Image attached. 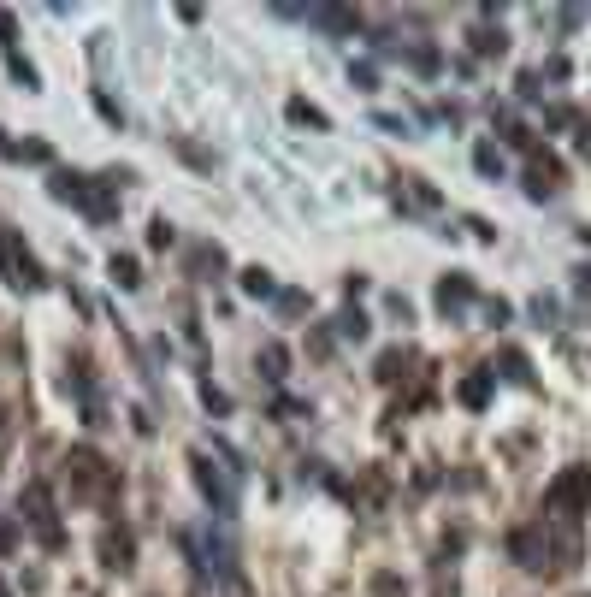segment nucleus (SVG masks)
Instances as JSON below:
<instances>
[{
    "instance_id": "7ed1b4c3",
    "label": "nucleus",
    "mask_w": 591,
    "mask_h": 597,
    "mask_svg": "<svg viewBox=\"0 0 591 597\" xmlns=\"http://www.w3.org/2000/svg\"><path fill=\"white\" fill-rule=\"evenodd\" d=\"M544 509H550V515H568V521L591 515V467H562V473L550 479V491H544Z\"/></svg>"
},
{
    "instance_id": "9b49d317",
    "label": "nucleus",
    "mask_w": 591,
    "mask_h": 597,
    "mask_svg": "<svg viewBox=\"0 0 591 597\" xmlns=\"http://www.w3.org/2000/svg\"><path fill=\"white\" fill-rule=\"evenodd\" d=\"M308 18H314L320 30H337V36H349V30H361V18H355V12H343V6H314Z\"/></svg>"
},
{
    "instance_id": "4be33fe9",
    "label": "nucleus",
    "mask_w": 591,
    "mask_h": 597,
    "mask_svg": "<svg viewBox=\"0 0 591 597\" xmlns=\"http://www.w3.org/2000/svg\"><path fill=\"white\" fill-rule=\"evenodd\" d=\"M290 119H296V125H314V131H326V125H331L326 113H320V107H308V101H290Z\"/></svg>"
},
{
    "instance_id": "412c9836",
    "label": "nucleus",
    "mask_w": 591,
    "mask_h": 597,
    "mask_svg": "<svg viewBox=\"0 0 591 597\" xmlns=\"http://www.w3.org/2000/svg\"><path fill=\"white\" fill-rule=\"evenodd\" d=\"M473 166H479L485 178H503V154H497L491 142H485V148H473Z\"/></svg>"
},
{
    "instance_id": "6ab92c4d",
    "label": "nucleus",
    "mask_w": 591,
    "mask_h": 597,
    "mask_svg": "<svg viewBox=\"0 0 591 597\" xmlns=\"http://www.w3.org/2000/svg\"><path fill=\"white\" fill-rule=\"evenodd\" d=\"M509 42H503V30H491V24H479L473 30V54H503Z\"/></svg>"
},
{
    "instance_id": "f3484780",
    "label": "nucleus",
    "mask_w": 591,
    "mask_h": 597,
    "mask_svg": "<svg viewBox=\"0 0 591 597\" xmlns=\"http://www.w3.org/2000/svg\"><path fill=\"white\" fill-rule=\"evenodd\" d=\"M503 379H515V385H532V361H526L521 349H503Z\"/></svg>"
},
{
    "instance_id": "aec40b11",
    "label": "nucleus",
    "mask_w": 591,
    "mask_h": 597,
    "mask_svg": "<svg viewBox=\"0 0 591 597\" xmlns=\"http://www.w3.org/2000/svg\"><path fill=\"white\" fill-rule=\"evenodd\" d=\"M190 266H196V272H219V266H225V249H219V243H201L196 255H190Z\"/></svg>"
},
{
    "instance_id": "7c9ffc66",
    "label": "nucleus",
    "mask_w": 591,
    "mask_h": 597,
    "mask_svg": "<svg viewBox=\"0 0 591 597\" xmlns=\"http://www.w3.org/2000/svg\"><path fill=\"white\" fill-rule=\"evenodd\" d=\"M580 154H586V160H591V113H586V119H580Z\"/></svg>"
},
{
    "instance_id": "39448f33",
    "label": "nucleus",
    "mask_w": 591,
    "mask_h": 597,
    "mask_svg": "<svg viewBox=\"0 0 591 597\" xmlns=\"http://www.w3.org/2000/svg\"><path fill=\"white\" fill-rule=\"evenodd\" d=\"M0 272H6V284H12V290H42V284H48L42 261L24 249V237H18V231H0Z\"/></svg>"
},
{
    "instance_id": "473e14b6",
    "label": "nucleus",
    "mask_w": 591,
    "mask_h": 597,
    "mask_svg": "<svg viewBox=\"0 0 591 597\" xmlns=\"http://www.w3.org/2000/svg\"><path fill=\"white\" fill-rule=\"evenodd\" d=\"M580 243H586V249H591V225H586V231H580Z\"/></svg>"
},
{
    "instance_id": "393cba45",
    "label": "nucleus",
    "mask_w": 591,
    "mask_h": 597,
    "mask_svg": "<svg viewBox=\"0 0 591 597\" xmlns=\"http://www.w3.org/2000/svg\"><path fill=\"white\" fill-rule=\"evenodd\" d=\"M201 402H207L213 414H231V397H225V391H213V385H201Z\"/></svg>"
},
{
    "instance_id": "cd10ccee",
    "label": "nucleus",
    "mask_w": 591,
    "mask_h": 597,
    "mask_svg": "<svg viewBox=\"0 0 591 597\" xmlns=\"http://www.w3.org/2000/svg\"><path fill=\"white\" fill-rule=\"evenodd\" d=\"M574 296H580V308L591 314V272H574Z\"/></svg>"
},
{
    "instance_id": "bb28decb",
    "label": "nucleus",
    "mask_w": 591,
    "mask_h": 597,
    "mask_svg": "<svg viewBox=\"0 0 591 597\" xmlns=\"http://www.w3.org/2000/svg\"><path fill=\"white\" fill-rule=\"evenodd\" d=\"M444 60H438V48H414V71H438Z\"/></svg>"
},
{
    "instance_id": "f8f14e48",
    "label": "nucleus",
    "mask_w": 591,
    "mask_h": 597,
    "mask_svg": "<svg viewBox=\"0 0 591 597\" xmlns=\"http://www.w3.org/2000/svg\"><path fill=\"white\" fill-rule=\"evenodd\" d=\"M408 367H414V355H408V349H385L373 373H379V385H396V379H408Z\"/></svg>"
},
{
    "instance_id": "b1692460",
    "label": "nucleus",
    "mask_w": 591,
    "mask_h": 597,
    "mask_svg": "<svg viewBox=\"0 0 591 597\" xmlns=\"http://www.w3.org/2000/svg\"><path fill=\"white\" fill-rule=\"evenodd\" d=\"M6 66H12V77H18V83H24V89H36V66H30V60H24V54H12V60H6Z\"/></svg>"
},
{
    "instance_id": "2eb2a0df",
    "label": "nucleus",
    "mask_w": 591,
    "mask_h": 597,
    "mask_svg": "<svg viewBox=\"0 0 591 597\" xmlns=\"http://www.w3.org/2000/svg\"><path fill=\"white\" fill-rule=\"evenodd\" d=\"M261 367H266V379H284V373H290V349H284V343H266Z\"/></svg>"
},
{
    "instance_id": "72a5a7b5",
    "label": "nucleus",
    "mask_w": 591,
    "mask_h": 597,
    "mask_svg": "<svg viewBox=\"0 0 591 597\" xmlns=\"http://www.w3.org/2000/svg\"><path fill=\"white\" fill-rule=\"evenodd\" d=\"M0 597H12V592H6V586H0Z\"/></svg>"
},
{
    "instance_id": "423d86ee",
    "label": "nucleus",
    "mask_w": 591,
    "mask_h": 597,
    "mask_svg": "<svg viewBox=\"0 0 591 597\" xmlns=\"http://www.w3.org/2000/svg\"><path fill=\"white\" fill-rule=\"evenodd\" d=\"M190 467H196L201 497H207V503H213L219 515H231V509H237V485H231V473H225V467L213 462L207 450H196V456H190Z\"/></svg>"
},
{
    "instance_id": "2f4dec72",
    "label": "nucleus",
    "mask_w": 591,
    "mask_h": 597,
    "mask_svg": "<svg viewBox=\"0 0 591 597\" xmlns=\"http://www.w3.org/2000/svg\"><path fill=\"white\" fill-rule=\"evenodd\" d=\"M6 438H12V420H6V402H0V450H6Z\"/></svg>"
},
{
    "instance_id": "a211bd4d",
    "label": "nucleus",
    "mask_w": 591,
    "mask_h": 597,
    "mask_svg": "<svg viewBox=\"0 0 591 597\" xmlns=\"http://www.w3.org/2000/svg\"><path fill=\"white\" fill-rule=\"evenodd\" d=\"M367 326H373V320H367L361 308H349V314H337V337H355V343H361V337H367Z\"/></svg>"
},
{
    "instance_id": "f257e3e1",
    "label": "nucleus",
    "mask_w": 591,
    "mask_h": 597,
    "mask_svg": "<svg viewBox=\"0 0 591 597\" xmlns=\"http://www.w3.org/2000/svg\"><path fill=\"white\" fill-rule=\"evenodd\" d=\"M113 190H119V178H113V184H95V178H83V172H54V178H48V196L83 207L95 225L119 219V196H113Z\"/></svg>"
},
{
    "instance_id": "4468645a",
    "label": "nucleus",
    "mask_w": 591,
    "mask_h": 597,
    "mask_svg": "<svg viewBox=\"0 0 591 597\" xmlns=\"http://www.w3.org/2000/svg\"><path fill=\"white\" fill-rule=\"evenodd\" d=\"M461 402H467V408H485V402H491V373L461 379Z\"/></svg>"
},
{
    "instance_id": "c85d7f7f",
    "label": "nucleus",
    "mask_w": 591,
    "mask_h": 597,
    "mask_svg": "<svg viewBox=\"0 0 591 597\" xmlns=\"http://www.w3.org/2000/svg\"><path fill=\"white\" fill-rule=\"evenodd\" d=\"M373 592H379V597H402V580H396V574H379V580H373Z\"/></svg>"
},
{
    "instance_id": "0eeeda50",
    "label": "nucleus",
    "mask_w": 591,
    "mask_h": 597,
    "mask_svg": "<svg viewBox=\"0 0 591 597\" xmlns=\"http://www.w3.org/2000/svg\"><path fill=\"white\" fill-rule=\"evenodd\" d=\"M509 556L521 562L526 574L556 568V562H550V532H544V521H538V527H515V532H509Z\"/></svg>"
},
{
    "instance_id": "20e7f679",
    "label": "nucleus",
    "mask_w": 591,
    "mask_h": 597,
    "mask_svg": "<svg viewBox=\"0 0 591 597\" xmlns=\"http://www.w3.org/2000/svg\"><path fill=\"white\" fill-rule=\"evenodd\" d=\"M18 509H24V521L36 527V538H42L48 550H60V544H66L60 515H54V491H48V479H30V485H24V497H18Z\"/></svg>"
},
{
    "instance_id": "6e6552de",
    "label": "nucleus",
    "mask_w": 591,
    "mask_h": 597,
    "mask_svg": "<svg viewBox=\"0 0 591 597\" xmlns=\"http://www.w3.org/2000/svg\"><path fill=\"white\" fill-rule=\"evenodd\" d=\"M532 160H526V196L532 201H544V196H556L562 190V160L550 154V148H526Z\"/></svg>"
},
{
    "instance_id": "a878e982",
    "label": "nucleus",
    "mask_w": 591,
    "mask_h": 597,
    "mask_svg": "<svg viewBox=\"0 0 591 597\" xmlns=\"http://www.w3.org/2000/svg\"><path fill=\"white\" fill-rule=\"evenodd\" d=\"M302 308H308V296H302V290H284V296H278V314H302Z\"/></svg>"
},
{
    "instance_id": "9d476101",
    "label": "nucleus",
    "mask_w": 591,
    "mask_h": 597,
    "mask_svg": "<svg viewBox=\"0 0 591 597\" xmlns=\"http://www.w3.org/2000/svg\"><path fill=\"white\" fill-rule=\"evenodd\" d=\"M467 302H473V278H467V272H444V278H438V308H444V314H461Z\"/></svg>"
},
{
    "instance_id": "c756f323",
    "label": "nucleus",
    "mask_w": 591,
    "mask_h": 597,
    "mask_svg": "<svg viewBox=\"0 0 591 597\" xmlns=\"http://www.w3.org/2000/svg\"><path fill=\"white\" fill-rule=\"evenodd\" d=\"M12 550H18V527H12V521H0V556H12Z\"/></svg>"
},
{
    "instance_id": "5701e85b",
    "label": "nucleus",
    "mask_w": 591,
    "mask_h": 597,
    "mask_svg": "<svg viewBox=\"0 0 591 597\" xmlns=\"http://www.w3.org/2000/svg\"><path fill=\"white\" fill-rule=\"evenodd\" d=\"M172 237H178L172 219H154V225H148V243H154V249H172Z\"/></svg>"
},
{
    "instance_id": "f03ea898",
    "label": "nucleus",
    "mask_w": 591,
    "mask_h": 597,
    "mask_svg": "<svg viewBox=\"0 0 591 597\" xmlns=\"http://www.w3.org/2000/svg\"><path fill=\"white\" fill-rule=\"evenodd\" d=\"M66 485L77 503H113L119 497V467H107V456H95L89 444L66 456Z\"/></svg>"
},
{
    "instance_id": "dca6fc26",
    "label": "nucleus",
    "mask_w": 591,
    "mask_h": 597,
    "mask_svg": "<svg viewBox=\"0 0 591 597\" xmlns=\"http://www.w3.org/2000/svg\"><path fill=\"white\" fill-rule=\"evenodd\" d=\"M243 290H249V296H278V284H272L266 266H243Z\"/></svg>"
},
{
    "instance_id": "ddd939ff",
    "label": "nucleus",
    "mask_w": 591,
    "mask_h": 597,
    "mask_svg": "<svg viewBox=\"0 0 591 597\" xmlns=\"http://www.w3.org/2000/svg\"><path fill=\"white\" fill-rule=\"evenodd\" d=\"M107 272H113V284H119V290H136V284H142V266H136L131 255H113Z\"/></svg>"
},
{
    "instance_id": "1a4fd4ad",
    "label": "nucleus",
    "mask_w": 591,
    "mask_h": 597,
    "mask_svg": "<svg viewBox=\"0 0 591 597\" xmlns=\"http://www.w3.org/2000/svg\"><path fill=\"white\" fill-rule=\"evenodd\" d=\"M101 562H107L113 574L136 568V532L131 527H107V532H101Z\"/></svg>"
}]
</instances>
